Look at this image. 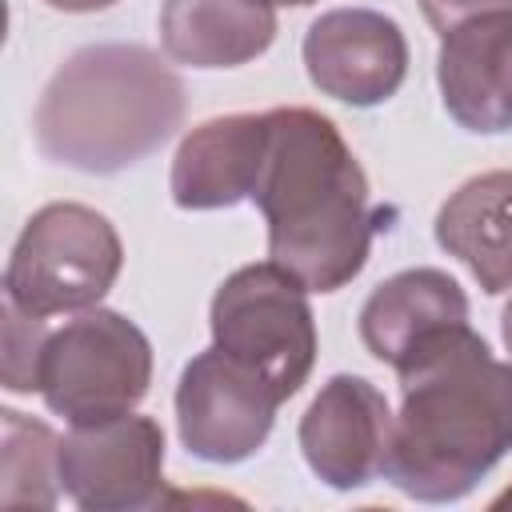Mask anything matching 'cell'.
I'll return each instance as SVG.
<instances>
[{"mask_svg": "<svg viewBox=\"0 0 512 512\" xmlns=\"http://www.w3.org/2000/svg\"><path fill=\"white\" fill-rule=\"evenodd\" d=\"M280 404L284 400L260 372L212 344L180 372L176 428L192 456L208 464H240L264 448Z\"/></svg>", "mask_w": 512, "mask_h": 512, "instance_id": "7", "label": "cell"}, {"mask_svg": "<svg viewBox=\"0 0 512 512\" xmlns=\"http://www.w3.org/2000/svg\"><path fill=\"white\" fill-rule=\"evenodd\" d=\"M500 8H512V0H420V12L424 20L444 36L452 28H460L464 20H476L484 12H500Z\"/></svg>", "mask_w": 512, "mask_h": 512, "instance_id": "18", "label": "cell"}, {"mask_svg": "<svg viewBox=\"0 0 512 512\" xmlns=\"http://www.w3.org/2000/svg\"><path fill=\"white\" fill-rule=\"evenodd\" d=\"M44 316H32L24 308H16L12 300H4V388L8 392H36L40 380V356H44Z\"/></svg>", "mask_w": 512, "mask_h": 512, "instance_id": "17", "label": "cell"}, {"mask_svg": "<svg viewBox=\"0 0 512 512\" xmlns=\"http://www.w3.org/2000/svg\"><path fill=\"white\" fill-rule=\"evenodd\" d=\"M392 424L388 396L372 380L340 372L316 392L296 436L312 476L336 492H352L388 472Z\"/></svg>", "mask_w": 512, "mask_h": 512, "instance_id": "10", "label": "cell"}, {"mask_svg": "<svg viewBox=\"0 0 512 512\" xmlns=\"http://www.w3.org/2000/svg\"><path fill=\"white\" fill-rule=\"evenodd\" d=\"M276 40L272 0H164L160 44L172 64L240 68Z\"/></svg>", "mask_w": 512, "mask_h": 512, "instance_id": "15", "label": "cell"}, {"mask_svg": "<svg viewBox=\"0 0 512 512\" xmlns=\"http://www.w3.org/2000/svg\"><path fill=\"white\" fill-rule=\"evenodd\" d=\"M252 204L268 224V260L308 292H336L364 272L376 232L368 176L324 112L268 108V152Z\"/></svg>", "mask_w": 512, "mask_h": 512, "instance_id": "2", "label": "cell"}, {"mask_svg": "<svg viewBox=\"0 0 512 512\" xmlns=\"http://www.w3.org/2000/svg\"><path fill=\"white\" fill-rule=\"evenodd\" d=\"M456 324H468V296L444 268H404L376 284L360 308V340L388 368L408 364Z\"/></svg>", "mask_w": 512, "mask_h": 512, "instance_id": "13", "label": "cell"}, {"mask_svg": "<svg viewBox=\"0 0 512 512\" xmlns=\"http://www.w3.org/2000/svg\"><path fill=\"white\" fill-rule=\"evenodd\" d=\"M44 4L56 8V12H104V8H112L120 0H44Z\"/></svg>", "mask_w": 512, "mask_h": 512, "instance_id": "19", "label": "cell"}, {"mask_svg": "<svg viewBox=\"0 0 512 512\" xmlns=\"http://www.w3.org/2000/svg\"><path fill=\"white\" fill-rule=\"evenodd\" d=\"M264 152L268 112H228L196 124L172 156V204L184 212H208L252 200Z\"/></svg>", "mask_w": 512, "mask_h": 512, "instance_id": "12", "label": "cell"}, {"mask_svg": "<svg viewBox=\"0 0 512 512\" xmlns=\"http://www.w3.org/2000/svg\"><path fill=\"white\" fill-rule=\"evenodd\" d=\"M60 484L76 508L128 512L164 500V428L152 416L120 412L72 424L60 440Z\"/></svg>", "mask_w": 512, "mask_h": 512, "instance_id": "8", "label": "cell"}, {"mask_svg": "<svg viewBox=\"0 0 512 512\" xmlns=\"http://www.w3.org/2000/svg\"><path fill=\"white\" fill-rule=\"evenodd\" d=\"M500 336H504V348H508V360H512V300L500 312Z\"/></svg>", "mask_w": 512, "mask_h": 512, "instance_id": "20", "label": "cell"}, {"mask_svg": "<svg viewBox=\"0 0 512 512\" xmlns=\"http://www.w3.org/2000/svg\"><path fill=\"white\" fill-rule=\"evenodd\" d=\"M272 4H284V8H304V4H316V0H272Z\"/></svg>", "mask_w": 512, "mask_h": 512, "instance_id": "21", "label": "cell"}, {"mask_svg": "<svg viewBox=\"0 0 512 512\" xmlns=\"http://www.w3.org/2000/svg\"><path fill=\"white\" fill-rule=\"evenodd\" d=\"M436 244L488 292H512V168L464 180L436 212Z\"/></svg>", "mask_w": 512, "mask_h": 512, "instance_id": "14", "label": "cell"}, {"mask_svg": "<svg viewBox=\"0 0 512 512\" xmlns=\"http://www.w3.org/2000/svg\"><path fill=\"white\" fill-rule=\"evenodd\" d=\"M184 120V80L144 44L76 48L44 84L32 112L36 152L60 168L112 176L160 144Z\"/></svg>", "mask_w": 512, "mask_h": 512, "instance_id": "3", "label": "cell"}, {"mask_svg": "<svg viewBox=\"0 0 512 512\" xmlns=\"http://www.w3.org/2000/svg\"><path fill=\"white\" fill-rule=\"evenodd\" d=\"M152 384L148 336L112 308H84L44 340L36 392L68 424L132 412Z\"/></svg>", "mask_w": 512, "mask_h": 512, "instance_id": "5", "label": "cell"}, {"mask_svg": "<svg viewBox=\"0 0 512 512\" xmlns=\"http://www.w3.org/2000/svg\"><path fill=\"white\" fill-rule=\"evenodd\" d=\"M436 84L444 112L468 132L512 128V8L484 12L440 36Z\"/></svg>", "mask_w": 512, "mask_h": 512, "instance_id": "11", "label": "cell"}, {"mask_svg": "<svg viewBox=\"0 0 512 512\" xmlns=\"http://www.w3.org/2000/svg\"><path fill=\"white\" fill-rule=\"evenodd\" d=\"M300 56L312 88L352 108L392 100L408 76V40L400 24L376 8L320 12L304 32Z\"/></svg>", "mask_w": 512, "mask_h": 512, "instance_id": "9", "label": "cell"}, {"mask_svg": "<svg viewBox=\"0 0 512 512\" xmlns=\"http://www.w3.org/2000/svg\"><path fill=\"white\" fill-rule=\"evenodd\" d=\"M500 504H512V488H508V492H504V496L496 500V508H500Z\"/></svg>", "mask_w": 512, "mask_h": 512, "instance_id": "22", "label": "cell"}, {"mask_svg": "<svg viewBox=\"0 0 512 512\" xmlns=\"http://www.w3.org/2000/svg\"><path fill=\"white\" fill-rule=\"evenodd\" d=\"M60 436L16 408L0 412V504L56 508L60 500Z\"/></svg>", "mask_w": 512, "mask_h": 512, "instance_id": "16", "label": "cell"}, {"mask_svg": "<svg viewBox=\"0 0 512 512\" xmlns=\"http://www.w3.org/2000/svg\"><path fill=\"white\" fill-rule=\"evenodd\" d=\"M400 376L388 480L424 504L468 496L512 448V360L472 324L428 340Z\"/></svg>", "mask_w": 512, "mask_h": 512, "instance_id": "1", "label": "cell"}, {"mask_svg": "<svg viewBox=\"0 0 512 512\" xmlns=\"http://www.w3.org/2000/svg\"><path fill=\"white\" fill-rule=\"evenodd\" d=\"M212 344L260 372L280 400L296 396L316 364L308 288L276 260L244 264L212 296Z\"/></svg>", "mask_w": 512, "mask_h": 512, "instance_id": "6", "label": "cell"}, {"mask_svg": "<svg viewBox=\"0 0 512 512\" xmlns=\"http://www.w3.org/2000/svg\"><path fill=\"white\" fill-rule=\"evenodd\" d=\"M124 268V244L112 220L88 204L56 200L28 216L8 268L4 300L32 316L96 308Z\"/></svg>", "mask_w": 512, "mask_h": 512, "instance_id": "4", "label": "cell"}]
</instances>
